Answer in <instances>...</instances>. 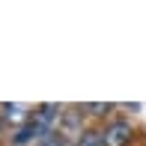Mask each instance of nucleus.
<instances>
[{
  "label": "nucleus",
  "mask_w": 146,
  "mask_h": 146,
  "mask_svg": "<svg viewBox=\"0 0 146 146\" xmlns=\"http://www.w3.org/2000/svg\"><path fill=\"white\" fill-rule=\"evenodd\" d=\"M78 146H104L102 131H84V134H81V140H78Z\"/></svg>",
  "instance_id": "39448f33"
},
{
  "label": "nucleus",
  "mask_w": 146,
  "mask_h": 146,
  "mask_svg": "<svg viewBox=\"0 0 146 146\" xmlns=\"http://www.w3.org/2000/svg\"><path fill=\"white\" fill-rule=\"evenodd\" d=\"M0 125H3V119H0Z\"/></svg>",
  "instance_id": "6e6552de"
},
{
  "label": "nucleus",
  "mask_w": 146,
  "mask_h": 146,
  "mask_svg": "<svg viewBox=\"0 0 146 146\" xmlns=\"http://www.w3.org/2000/svg\"><path fill=\"white\" fill-rule=\"evenodd\" d=\"M3 110H6V119H12V122H30V116H27V108H21V104H3Z\"/></svg>",
  "instance_id": "f03ea898"
},
{
  "label": "nucleus",
  "mask_w": 146,
  "mask_h": 146,
  "mask_svg": "<svg viewBox=\"0 0 146 146\" xmlns=\"http://www.w3.org/2000/svg\"><path fill=\"white\" fill-rule=\"evenodd\" d=\"M87 110L96 113V116H102V113H108V104H87Z\"/></svg>",
  "instance_id": "0eeeda50"
},
{
  "label": "nucleus",
  "mask_w": 146,
  "mask_h": 146,
  "mask_svg": "<svg viewBox=\"0 0 146 146\" xmlns=\"http://www.w3.org/2000/svg\"><path fill=\"white\" fill-rule=\"evenodd\" d=\"M36 134H39V128H36V122L30 119V122H24V125H21V131L15 134V143L21 146V143H27L30 137H36Z\"/></svg>",
  "instance_id": "20e7f679"
},
{
  "label": "nucleus",
  "mask_w": 146,
  "mask_h": 146,
  "mask_svg": "<svg viewBox=\"0 0 146 146\" xmlns=\"http://www.w3.org/2000/svg\"><path fill=\"white\" fill-rule=\"evenodd\" d=\"M75 128H78V113L75 110H69V113H63V119H60V134H75Z\"/></svg>",
  "instance_id": "7ed1b4c3"
},
{
  "label": "nucleus",
  "mask_w": 146,
  "mask_h": 146,
  "mask_svg": "<svg viewBox=\"0 0 146 146\" xmlns=\"http://www.w3.org/2000/svg\"><path fill=\"white\" fill-rule=\"evenodd\" d=\"M102 140H104V146H125V143L131 140V125L125 122V119L110 122L108 128L102 131Z\"/></svg>",
  "instance_id": "f257e3e1"
},
{
  "label": "nucleus",
  "mask_w": 146,
  "mask_h": 146,
  "mask_svg": "<svg viewBox=\"0 0 146 146\" xmlns=\"http://www.w3.org/2000/svg\"><path fill=\"white\" fill-rule=\"evenodd\" d=\"M39 146H69V140H66L60 131H57V134L51 131V134H45V137H42V143H39Z\"/></svg>",
  "instance_id": "423d86ee"
}]
</instances>
